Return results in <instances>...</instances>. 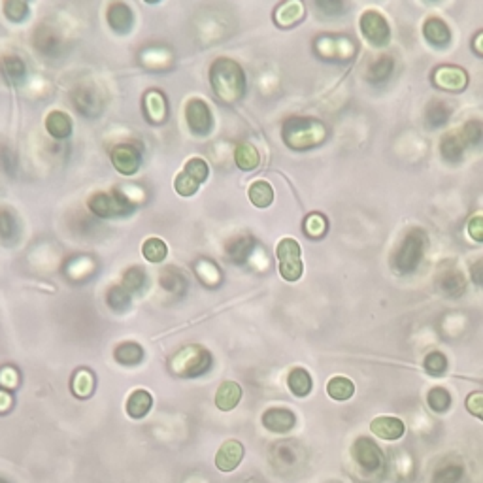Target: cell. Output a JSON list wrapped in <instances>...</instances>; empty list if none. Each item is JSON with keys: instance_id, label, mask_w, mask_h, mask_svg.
<instances>
[{"instance_id": "6da1fadb", "label": "cell", "mask_w": 483, "mask_h": 483, "mask_svg": "<svg viewBox=\"0 0 483 483\" xmlns=\"http://www.w3.org/2000/svg\"><path fill=\"white\" fill-rule=\"evenodd\" d=\"M210 84L223 102H238L246 91V76L242 67L232 59L221 57L210 68Z\"/></svg>"}, {"instance_id": "7a4b0ae2", "label": "cell", "mask_w": 483, "mask_h": 483, "mask_svg": "<svg viewBox=\"0 0 483 483\" xmlns=\"http://www.w3.org/2000/svg\"><path fill=\"white\" fill-rule=\"evenodd\" d=\"M284 142L291 150H310L326 138L325 125L312 117H289L282 127Z\"/></svg>"}, {"instance_id": "3957f363", "label": "cell", "mask_w": 483, "mask_h": 483, "mask_svg": "<svg viewBox=\"0 0 483 483\" xmlns=\"http://www.w3.org/2000/svg\"><path fill=\"white\" fill-rule=\"evenodd\" d=\"M427 248V234L421 229H411L392 253V268L399 274H410L419 266Z\"/></svg>"}, {"instance_id": "277c9868", "label": "cell", "mask_w": 483, "mask_h": 483, "mask_svg": "<svg viewBox=\"0 0 483 483\" xmlns=\"http://www.w3.org/2000/svg\"><path fill=\"white\" fill-rule=\"evenodd\" d=\"M211 366L210 351L200 348V345H189L174 357L172 370L176 374L185 376V378H197L206 374Z\"/></svg>"}, {"instance_id": "5b68a950", "label": "cell", "mask_w": 483, "mask_h": 483, "mask_svg": "<svg viewBox=\"0 0 483 483\" xmlns=\"http://www.w3.org/2000/svg\"><path fill=\"white\" fill-rule=\"evenodd\" d=\"M89 210L98 216V218H123L133 213L134 204L128 200V197L121 194L119 191H108V193H95L87 200Z\"/></svg>"}, {"instance_id": "8992f818", "label": "cell", "mask_w": 483, "mask_h": 483, "mask_svg": "<svg viewBox=\"0 0 483 483\" xmlns=\"http://www.w3.org/2000/svg\"><path fill=\"white\" fill-rule=\"evenodd\" d=\"M302 251L298 242L295 238H284L276 248V257H278L279 274L287 282H296L302 276Z\"/></svg>"}, {"instance_id": "52a82bcc", "label": "cell", "mask_w": 483, "mask_h": 483, "mask_svg": "<svg viewBox=\"0 0 483 483\" xmlns=\"http://www.w3.org/2000/svg\"><path fill=\"white\" fill-rule=\"evenodd\" d=\"M208 172L210 170H208V163H206L204 159H189L187 163H185V168L181 170L178 178H176L174 185L178 194H181V197H193L199 191L200 183L206 181Z\"/></svg>"}, {"instance_id": "ba28073f", "label": "cell", "mask_w": 483, "mask_h": 483, "mask_svg": "<svg viewBox=\"0 0 483 483\" xmlns=\"http://www.w3.org/2000/svg\"><path fill=\"white\" fill-rule=\"evenodd\" d=\"M72 104L76 106L79 114L85 117H98L104 110V98L102 93L97 85L93 84H81L72 91Z\"/></svg>"}, {"instance_id": "9c48e42d", "label": "cell", "mask_w": 483, "mask_h": 483, "mask_svg": "<svg viewBox=\"0 0 483 483\" xmlns=\"http://www.w3.org/2000/svg\"><path fill=\"white\" fill-rule=\"evenodd\" d=\"M32 42H34L37 51H40L44 57H49V59H57L65 51V40L60 37L59 30L51 25H40L34 32Z\"/></svg>"}, {"instance_id": "30bf717a", "label": "cell", "mask_w": 483, "mask_h": 483, "mask_svg": "<svg viewBox=\"0 0 483 483\" xmlns=\"http://www.w3.org/2000/svg\"><path fill=\"white\" fill-rule=\"evenodd\" d=\"M361 30L370 44L385 46L391 40V29L380 12H364L361 18Z\"/></svg>"}, {"instance_id": "8fae6325", "label": "cell", "mask_w": 483, "mask_h": 483, "mask_svg": "<svg viewBox=\"0 0 483 483\" xmlns=\"http://www.w3.org/2000/svg\"><path fill=\"white\" fill-rule=\"evenodd\" d=\"M185 119H187L189 128L199 136H206L210 134L211 127H213V117L208 108V104L200 98H191L185 106Z\"/></svg>"}, {"instance_id": "7c38bea8", "label": "cell", "mask_w": 483, "mask_h": 483, "mask_svg": "<svg viewBox=\"0 0 483 483\" xmlns=\"http://www.w3.org/2000/svg\"><path fill=\"white\" fill-rule=\"evenodd\" d=\"M432 81H435L438 89L449 91V93H461L468 85V74H466L465 68L444 65V67L436 68L435 74H432Z\"/></svg>"}, {"instance_id": "4fadbf2b", "label": "cell", "mask_w": 483, "mask_h": 483, "mask_svg": "<svg viewBox=\"0 0 483 483\" xmlns=\"http://www.w3.org/2000/svg\"><path fill=\"white\" fill-rule=\"evenodd\" d=\"M112 163L115 170L123 176H133L138 172L140 163H142V153L136 145L133 144H119L112 150Z\"/></svg>"}, {"instance_id": "5bb4252c", "label": "cell", "mask_w": 483, "mask_h": 483, "mask_svg": "<svg viewBox=\"0 0 483 483\" xmlns=\"http://www.w3.org/2000/svg\"><path fill=\"white\" fill-rule=\"evenodd\" d=\"M353 459L357 461V465L361 466V468L369 472L380 470L381 465H383L380 447L376 446L372 440H369V438H364V436L353 444Z\"/></svg>"}, {"instance_id": "9a60e30c", "label": "cell", "mask_w": 483, "mask_h": 483, "mask_svg": "<svg viewBox=\"0 0 483 483\" xmlns=\"http://www.w3.org/2000/svg\"><path fill=\"white\" fill-rule=\"evenodd\" d=\"M370 430H372V435L381 438V440L395 442L404 436L406 427H404V423L400 421L399 417L380 416V417H376L374 421L370 423Z\"/></svg>"}, {"instance_id": "2e32d148", "label": "cell", "mask_w": 483, "mask_h": 483, "mask_svg": "<svg viewBox=\"0 0 483 483\" xmlns=\"http://www.w3.org/2000/svg\"><path fill=\"white\" fill-rule=\"evenodd\" d=\"M0 76L8 85H13V87L23 84L25 78H27V67H25L23 59L12 53L2 55L0 57Z\"/></svg>"}, {"instance_id": "e0dca14e", "label": "cell", "mask_w": 483, "mask_h": 483, "mask_svg": "<svg viewBox=\"0 0 483 483\" xmlns=\"http://www.w3.org/2000/svg\"><path fill=\"white\" fill-rule=\"evenodd\" d=\"M295 413L291 410H285V408H270L263 416V425L272 432H278V435L289 432L295 427Z\"/></svg>"}, {"instance_id": "ac0fdd59", "label": "cell", "mask_w": 483, "mask_h": 483, "mask_svg": "<svg viewBox=\"0 0 483 483\" xmlns=\"http://www.w3.org/2000/svg\"><path fill=\"white\" fill-rule=\"evenodd\" d=\"M436 285L440 287L442 293H446L447 296H461L466 291V278L465 274L457 268H444L438 274Z\"/></svg>"}, {"instance_id": "d6986e66", "label": "cell", "mask_w": 483, "mask_h": 483, "mask_svg": "<svg viewBox=\"0 0 483 483\" xmlns=\"http://www.w3.org/2000/svg\"><path fill=\"white\" fill-rule=\"evenodd\" d=\"M242 457H244V446L238 440H229L219 447L218 455H216V465L219 470L230 472L240 465Z\"/></svg>"}, {"instance_id": "ffe728a7", "label": "cell", "mask_w": 483, "mask_h": 483, "mask_svg": "<svg viewBox=\"0 0 483 483\" xmlns=\"http://www.w3.org/2000/svg\"><path fill=\"white\" fill-rule=\"evenodd\" d=\"M253 248H255L253 236L238 234V236H234L232 240L227 242V246H225V253H227V257H229L232 263L242 265V263H246V260H248V257L251 255Z\"/></svg>"}, {"instance_id": "44dd1931", "label": "cell", "mask_w": 483, "mask_h": 483, "mask_svg": "<svg viewBox=\"0 0 483 483\" xmlns=\"http://www.w3.org/2000/svg\"><path fill=\"white\" fill-rule=\"evenodd\" d=\"M423 34L432 46L444 48L451 42V30L446 25V21L440 18H429L423 25Z\"/></svg>"}, {"instance_id": "7402d4cb", "label": "cell", "mask_w": 483, "mask_h": 483, "mask_svg": "<svg viewBox=\"0 0 483 483\" xmlns=\"http://www.w3.org/2000/svg\"><path fill=\"white\" fill-rule=\"evenodd\" d=\"M144 112L151 123H164L168 108L161 91H147V95L144 97Z\"/></svg>"}, {"instance_id": "603a6c76", "label": "cell", "mask_w": 483, "mask_h": 483, "mask_svg": "<svg viewBox=\"0 0 483 483\" xmlns=\"http://www.w3.org/2000/svg\"><path fill=\"white\" fill-rule=\"evenodd\" d=\"M108 25L115 32H128L133 27V10L123 4V2H114L108 8Z\"/></svg>"}, {"instance_id": "cb8c5ba5", "label": "cell", "mask_w": 483, "mask_h": 483, "mask_svg": "<svg viewBox=\"0 0 483 483\" xmlns=\"http://www.w3.org/2000/svg\"><path fill=\"white\" fill-rule=\"evenodd\" d=\"M302 18H304V6H302V2H298V0H291V2L282 4L276 10V15H274L276 25L284 27V29H289V27L296 25L298 21H302Z\"/></svg>"}, {"instance_id": "d4e9b609", "label": "cell", "mask_w": 483, "mask_h": 483, "mask_svg": "<svg viewBox=\"0 0 483 483\" xmlns=\"http://www.w3.org/2000/svg\"><path fill=\"white\" fill-rule=\"evenodd\" d=\"M46 128L48 133L57 140L68 138L70 133H72V119L68 117L65 112H51V114L46 117Z\"/></svg>"}, {"instance_id": "484cf974", "label": "cell", "mask_w": 483, "mask_h": 483, "mask_svg": "<svg viewBox=\"0 0 483 483\" xmlns=\"http://www.w3.org/2000/svg\"><path fill=\"white\" fill-rule=\"evenodd\" d=\"M21 236L18 218L6 208H0V242L2 244H15Z\"/></svg>"}, {"instance_id": "4316f807", "label": "cell", "mask_w": 483, "mask_h": 483, "mask_svg": "<svg viewBox=\"0 0 483 483\" xmlns=\"http://www.w3.org/2000/svg\"><path fill=\"white\" fill-rule=\"evenodd\" d=\"M242 399V387L234 381H225L223 385L218 389V395H216V404H218L219 410L229 411L232 410L234 406H238Z\"/></svg>"}, {"instance_id": "83f0119b", "label": "cell", "mask_w": 483, "mask_h": 483, "mask_svg": "<svg viewBox=\"0 0 483 483\" xmlns=\"http://www.w3.org/2000/svg\"><path fill=\"white\" fill-rule=\"evenodd\" d=\"M465 144L461 140L459 133H447L444 134V138L440 142L442 157L449 161V163H459L463 155H465Z\"/></svg>"}, {"instance_id": "f1b7e54d", "label": "cell", "mask_w": 483, "mask_h": 483, "mask_svg": "<svg viewBox=\"0 0 483 483\" xmlns=\"http://www.w3.org/2000/svg\"><path fill=\"white\" fill-rule=\"evenodd\" d=\"M451 117V108L444 100H432L425 110V121L432 128L444 127Z\"/></svg>"}, {"instance_id": "f546056e", "label": "cell", "mask_w": 483, "mask_h": 483, "mask_svg": "<svg viewBox=\"0 0 483 483\" xmlns=\"http://www.w3.org/2000/svg\"><path fill=\"white\" fill-rule=\"evenodd\" d=\"M151 404H153V399H151V395L147 391H144V389H138V391H134L131 397H128L127 400V413L133 419H142V417L150 411Z\"/></svg>"}, {"instance_id": "4dcf8cb0", "label": "cell", "mask_w": 483, "mask_h": 483, "mask_svg": "<svg viewBox=\"0 0 483 483\" xmlns=\"http://www.w3.org/2000/svg\"><path fill=\"white\" fill-rule=\"evenodd\" d=\"M392 68H395V60L389 55H381L380 59H376L370 62L369 70H366V78L372 81V84H381L385 81L389 76L392 74Z\"/></svg>"}, {"instance_id": "1f68e13d", "label": "cell", "mask_w": 483, "mask_h": 483, "mask_svg": "<svg viewBox=\"0 0 483 483\" xmlns=\"http://www.w3.org/2000/svg\"><path fill=\"white\" fill-rule=\"evenodd\" d=\"M326 392L329 397L334 400H350L355 392V385L350 378L345 376H334L329 383H326Z\"/></svg>"}, {"instance_id": "d6a6232c", "label": "cell", "mask_w": 483, "mask_h": 483, "mask_svg": "<svg viewBox=\"0 0 483 483\" xmlns=\"http://www.w3.org/2000/svg\"><path fill=\"white\" fill-rule=\"evenodd\" d=\"M114 357L119 364H131L133 366V364H138L144 359V350L136 342H123V344L115 348Z\"/></svg>"}, {"instance_id": "836d02e7", "label": "cell", "mask_w": 483, "mask_h": 483, "mask_svg": "<svg viewBox=\"0 0 483 483\" xmlns=\"http://www.w3.org/2000/svg\"><path fill=\"white\" fill-rule=\"evenodd\" d=\"M159 282L163 285V289L172 293V295H183V293L187 291V279H185V276H183L180 270H176V268H166V270H163Z\"/></svg>"}, {"instance_id": "e575fe53", "label": "cell", "mask_w": 483, "mask_h": 483, "mask_svg": "<svg viewBox=\"0 0 483 483\" xmlns=\"http://www.w3.org/2000/svg\"><path fill=\"white\" fill-rule=\"evenodd\" d=\"M459 136L463 140L465 147H479L483 144V121L470 119L466 121L465 125L461 127Z\"/></svg>"}, {"instance_id": "d590c367", "label": "cell", "mask_w": 483, "mask_h": 483, "mask_svg": "<svg viewBox=\"0 0 483 483\" xmlns=\"http://www.w3.org/2000/svg\"><path fill=\"white\" fill-rule=\"evenodd\" d=\"M234 159L236 164H238L242 170H255L260 163L259 151L255 150V145L248 144V142H244V144H240L236 147Z\"/></svg>"}, {"instance_id": "8d00e7d4", "label": "cell", "mask_w": 483, "mask_h": 483, "mask_svg": "<svg viewBox=\"0 0 483 483\" xmlns=\"http://www.w3.org/2000/svg\"><path fill=\"white\" fill-rule=\"evenodd\" d=\"M249 200L257 208H268L272 204V200H274V189H272L268 181H253L251 187H249Z\"/></svg>"}, {"instance_id": "74e56055", "label": "cell", "mask_w": 483, "mask_h": 483, "mask_svg": "<svg viewBox=\"0 0 483 483\" xmlns=\"http://www.w3.org/2000/svg\"><path fill=\"white\" fill-rule=\"evenodd\" d=\"M287 385H289L291 392L296 395V397H306L312 391V378L304 369H295L289 372Z\"/></svg>"}, {"instance_id": "f35d334b", "label": "cell", "mask_w": 483, "mask_h": 483, "mask_svg": "<svg viewBox=\"0 0 483 483\" xmlns=\"http://www.w3.org/2000/svg\"><path fill=\"white\" fill-rule=\"evenodd\" d=\"M194 272H197V276H199L200 282L204 285H208V287H216V285L221 282V270L208 259L197 260V263H194Z\"/></svg>"}, {"instance_id": "ab89813d", "label": "cell", "mask_w": 483, "mask_h": 483, "mask_svg": "<svg viewBox=\"0 0 483 483\" xmlns=\"http://www.w3.org/2000/svg\"><path fill=\"white\" fill-rule=\"evenodd\" d=\"M93 270H95V260L89 259V257H84V255H79V257L72 259L67 265V276L76 279V282L93 276Z\"/></svg>"}, {"instance_id": "60d3db41", "label": "cell", "mask_w": 483, "mask_h": 483, "mask_svg": "<svg viewBox=\"0 0 483 483\" xmlns=\"http://www.w3.org/2000/svg\"><path fill=\"white\" fill-rule=\"evenodd\" d=\"M145 285V272L140 268V266H133L128 268L123 278H121V287L127 291L128 295H134V293H140L144 289Z\"/></svg>"}, {"instance_id": "b9f144b4", "label": "cell", "mask_w": 483, "mask_h": 483, "mask_svg": "<svg viewBox=\"0 0 483 483\" xmlns=\"http://www.w3.org/2000/svg\"><path fill=\"white\" fill-rule=\"evenodd\" d=\"M106 302H108V306L114 310V312L123 314V312H127V310L131 308V295H128L127 291L123 289L121 285H114V287H110L108 293H106Z\"/></svg>"}, {"instance_id": "7bdbcfd3", "label": "cell", "mask_w": 483, "mask_h": 483, "mask_svg": "<svg viewBox=\"0 0 483 483\" xmlns=\"http://www.w3.org/2000/svg\"><path fill=\"white\" fill-rule=\"evenodd\" d=\"M142 253L150 263H161L168 253V248L161 238H147L142 246Z\"/></svg>"}, {"instance_id": "ee69618b", "label": "cell", "mask_w": 483, "mask_h": 483, "mask_svg": "<svg viewBox=\"0 0 483 483\" xmlns=\"http://www.w3.org/2000/svg\"><path fill=\"white\" fill-rule=\"evenodd\" d=\"M72 389L78 397H89L95 389V376L89 370H78L72 380Z\"/></svg>"}, {"instance_id": "f6af8a7d", "label": "cell", "mask_w": 483, "mask_h": 483, "mask_svg": "<svg viewBox=\"0 0 483 483\" xmlns=\"http://www.w3.org/2000/svg\"><path fill=\"white\" fill-rule=\"evenodd\" d=\"M326 218L323 213H310L308 218L304 219V232L310 236V238H321V236L326 232Z\"/></svg>"}, {"instance_id": "bcb514c9", "label": "cell", "mask_w": 483, "mask_h": 483, "mask_svg": "<svg viewBox=\"0 0 483 483\" xmlns=\"http://www.w3.org/2000/svg\"><path fill=\"white\" fill-rule=\"evenodd\" d=\"M427 402L435 411H446L451 406V395L444 387H435L429 391Z\"/></svg>"}, {"instance_id": "7dc6e473", "label": "cell", "mask_w": 483, "mask_h": 483, "mask_svg": "<svg viewBox=\"0 0 483 483\" xmlns=\"http://www.w3.org/2000/svg\"><path fill=\"white\" fill-rule=\"evenodd\" d=\"M423 366H425V370H427L430 376H440L446 372L447 359L444 353H440V351H432V353H429V355L425 357Z\"/></svg>"}, {"instance_id": "c3c4849f", "label": "cell", "mask_w": 483, "mask_h": 483, "mask_svg": "<svg viewBox=\"0 0 483 483\" xmlns=\"http://www.w3.org/2000/svg\"><path fill=\"white\" fill-rule=\"evenodd\" d=\"M4 13H6L8 19L19 23V21H25L27 15H29V6L25 2H21V0H8L6 4H4Z\"/></svg>"}, {"instance_id": "681fc988", "label": "cell", "mask_w": 483, "mask_h": 483, "mask_svg": "<svg viewBox=\"0 0 483 483\" xmlns=\"http://www.w3.org/2000/svg\"><path fill=\"white\" fill-rule=\"evenodd\" d=\"M0 168L4 170L6 174H13L18 170V159L6 144H0Z\"/></svg>"}, {"instance_id": "f907efd6", "label": "cell", "mask_w": 483, "mask_h": 483, "mask_svg": "<svg viewBox=\"0 0 483 483\" xmlns=\"http://www.w3.org/2000/svg\"><path fill=\"white\" fill-rule=\"evenodd\" d=\"M466 232H468V236H470L472 240L482 244L483 242V211H477V213H474V216L468 219V223H466Z\"/></svg>"}, {"instance_id": "816d5d0a", "label": "cell", "mask_w": 483, "mask_h": 483, "mask_svg": "<svg viewBox=\"0 0 483 483\" xmlns=\"http://www.w3.org/2000/svg\"><path fill=\"white\" fill-rule=\"evenodd\" d=\"M466 410L483 421V392H472L466 399Z\"/></svg>"}, {"instance_id": "f5cc1de1", "label": "cell", "mask_w": 483, "mask_h": 483, "mask_svg": "<svg viewBox=\"0 0 483 483\" xmlns=\"http://www.w3.org/2000/svg\"><path fill=\"white\" fill-rule=\"evenodd\" d=\"M315 6L319 8L321 12H325L326 15H338V13H342V10H344V4L342 2H331V0H325V2H317Z\"/></svg>"}, {"instance_id": "db71d44e", "label": "cell", "mask_w": 483, "mask_h": 483, "mask_svg": "<svg viewBox=\"0 0 483 483\" xmlns=\"http://www.w3.org/2000/svg\"><path fill=\"white\" fill-rule=\"evenodd\" d=\"M470 278L472 282L476 285H479V287H483V260H477V263H474L470 268Z\"/></svg>"}, {"instance_id": "11a10c76", "label": "cell", "mask_w": 483, "mask_h": 483, "mask_svg": "<svg viewBox=\"0 0 483 483\" xmlns=\"http://www.w3.org/2000/svg\"><path fill=\"white\" fill-rule=\"evenodd\" d=\"M0 383L8 387L15 385V383H18V374H15V370L13 369L2 370V372H0Z\"/></svg>"}, {"instance_id": "9f6ffc18", "label": "cell", "mask_w": 483, "mask_h": 483, "mask_svg": "<svg viewBox=\"0 0 483 483\" xmlns=\"http://www.w3.org/2000/svg\"><path fill=\"white\" fill-rule=\"evenodd\" d=\"M472 46H474V49H476L477 55H483V32L476 34V38H474Z\"/></svg>"}, {"instance_id": "6f0895ef", "label": "cell", "mask_w": 483, "mask_h": 483, "mask_svg": "<svg viewBox=\"0 0 483 483\" xmlns=\"http://www.w3.org/2000/svg\"><path fill=\"white\" fill-rule=\"evenodd\" d=\"M10 402H12L10 395H8V392L0 391V410H6L8 406H10Z\"/></svg>"}, {"instance_id": "680465c9", "label": "cell", "mask_w": 483, "mask_h": 483, "mask_svg": "<svg viewBox=\"0 0 483 483\" xmlns=\"http://www.w3.org/2000/svg\"><path fill=\"white\" fill-rule=\"evenodd\" d=\"M0 483H6V482H4V479H0Z\"/></svg>"}]
</instances>
